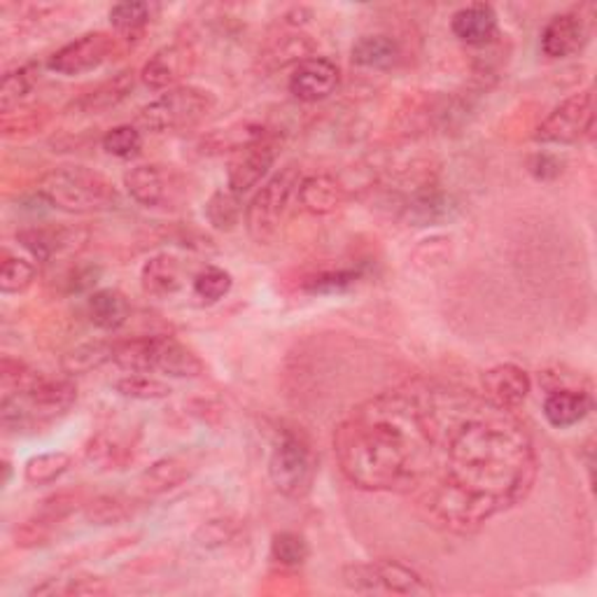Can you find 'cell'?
Wrapping results in <instances>:
<instances>
[{"label":"cell","mask_w":597,"mask_h":597,"mask_svg":"<svg viewBox=\"0 0 597 597\" xmlns=\"http://www.w3.org/2000/svg\"><path fill=\"white\" fill-rule=\"evenodd\" d=\"M334 455L353 485L411 498L455 535L521 504L537 481L535 443L514 411L437 380L362 401L338 422Z\"/></svg>","instance_id":"1"},{"label":"cell","mask_w":597,"mask_h":597,"mask_svg":"<svg viewBox=\"0 0 597 597\" xmlns=\"http://www.w3.org/2000/svg\"><path fill=\"white\" fill-rule=\"evenodd\" d=\"M38 197L66 212H101L117 206L119 191L94 168L61 166L40 178Z\"/></svg>","instance_id":"2"},{"label":"cell","mask_w":597,"mask_h":597,"mask_svg":"<svg viewBox=\"0 0 597 597\" xmlns=\"http://www.w3.org/2000/svg\"><path fill=\"white\" fill-rule=\"evenodd\" d=\"M302 180V170L296 164H290L260 187L245 208V229L252 241L271 243L279 237L290 199Z\"/></svg>","instance_id":"3"},{"label":"cell","mask_w":597,"mask_h":597,"mask_svg":"<svg viewBox=\"0 0 597 597\" xmlns=\"http://www.w3.org/2000/svg\"><path fill=\"white\" fill-rule=\"evenodd\" d=\"M212 108H216V96L210 92L199 87H176L145 105L138 113V122L143 129L155 134L185 132L197 126Z\"/></svg>","instance_id":"4"},{"label":"cell","mask_w":597,"mask_h":597,"mask_svg":"<svg viewBox=\"0 0 597 597\" xmlns=\"http://www.w3.org/2000/svg\"><path fill=\"white\" fill-rule=\"evenodd\" d=\"M269 476L275 490L285 498H304L315 476V458L311 443L302 434L285 430L279 441L273 443L269 458Z\"/></svg>","instance_id":"5"},{"label":"cell","mask_w":597,"mask_h":597,"mask_svg":"<svg viewBox=\"0 0 597 597\" xmlns=\"http://www.w3.org/2000/svg\"><path fill=\"white\" fill-rule=\"evenodd\" d=\"M595 129V94L584 90L565 98L537 126L535 140L542 145H579Z\"/></svg>","instance_id":"6"},{"label":"cell","mask_w":597,"mask_h":597,"mask_svg":"<svg viewBox=\"0 0 597 597\" xmlns=\"http://www.w3.org/2000/svg\"><path fill=\"white\" fill-rule=\"evenodd\" d=\"M344 582L357 593L434 595V588L425 582L416 569L395 561L350 565L344 569Z\"/></svg>","instance_id":"7"},{"label":"cell","mask_w":597,"mask_h":597,"mask_svg":"<svg viewBox=\"0 0 597 597\" xmlns=\"http://www.w3.org/2000/svg\"><path fill=\"white\" fill-rule=\"evenodd\" d=\"M115 52V38L108 33H84L77 40L69 42V45H63L61 50H56L48 66L50 71L66 75V77H75V75H84L92 73L96 69H101L105 61H108Z\"/></svg>","instance_id":"8"},{"label":"cell","mask_w":597,"mask_h":597,"mask_svg":"<svg viewBox=\"0 0 597 597\" xmlns=\"http://www.w3.org/2000/svg\"><path fill=\"white\" fill-rule=\"evenodd\" d=\"M12 397L21 409L27 411L31 428L38 422H50L63 413H69L73 409V404L77 401V388L71 380H52V378H40L33 388L27 392L17 395H3Z\"/></svg>","instance_id":"9"},{"label":"cell","mask_w":597,"mask_h":597,"mask_svg":"<svg viewBox=\"0 0 597 597\" xmlns=\"http://www.w3.org/2000/svg\"><path fill=\"white\" fill-rule=\"evenodd\" d=\"M279 157V140H273L271 136H264L262 140L248 145L241 153H237V159L229 164L227 174V189H231L233 195H248L250 189L258 187L275 164Z\"/></svg>","instance_id":"10"},{"label":"cell","mask_w":597,"mask_h":597,"mask_svg":"<svg viewBox=\"0 0 597 597\" xmlns=\"http://www.w3.org/2000/svg\"><path fill=\"white\" fill-rule=\"evenodd\" d=\"M341 84V71L334 61L323 56H308L302 63H296L290 75V94L296 101L317 103L336 94Z\"/></svg>","instance_id":"11"},{"label":"cell","mask_w":597,"mask_h":597,"mask_svg":"<svg viewBox=\"0 0 597 597\" xmlns=\"http://www.w3.org/2000/svg\"><path fill=\"white\" fill-rule=\"evenodd\" d=\"M481 395L493 401L495 407L516 411L521 404L527 399L532 390V380L527 371L519 365H498L490 367L481 378Z\"/></svg>","instance_id":"12"},{"label":"cell","mask_w":597,"mask_h":597,"mask_svg":"<svg viewBox=\"0 0 597 597\" xmlns=\"http://www.w3.org/2000/svg\"><path fill=\"white\" fill-rule=\"evenodd\" d=\"M590 38L588 21L582 12H563L553 17L542 31V52L548 59H567L582 52Z\"/></svg>","instance_id":"13"},{"label":"cell","mask_w":597,"mask_h":597,"mask_svg":"<svg viewBox=\"0 0 597 597\" xmlns=\"http://www.w3.org/2000/svg\"><path fill=\"white\" fill-rule=\"evenodd\" d=\"M159 371L170 378H197L203 362L174 336H149V374Z\"/></svg>","instance_id":"14"},{"label":"cell","mask_w":597,"mask_h":597,"mask_svg":"<svg viewBox=\"0 0 597 597\" xmlns=\"http://www.w3.org/2000/svg\"><path fill=\"white\" fill-rule=\"evenodd\" d=\"M593 409V399L584 390L574 388H558L551 390L544 399V418L551 428L567 430L579 425Z\"/></svg>","instance_id":"15"},{"label":"cell","mask_w":597,"mask_h":597,"mask_svg":"<svg viewBox=\"0 0 597 597\" xmlns=\"http://www.w3.org/2000/svg\"><path fill=\"white\" fill-rule=\"evenodd\" d=\"M451 31L467 45H485L498 33V12L488 3L460 8L451 19Z\"/></svg>","instance_id":"16"},{"label":"cell","mask_w":597,"mask_h":597,"mask_svg":"<svg viewBox=\"0 0 597 597\" xmlns=\"http://www.w3.org/2000/svg\"><path fill=\"white\" fill-rule=\"evenodd\" d=\"M298 203L311 216H332L346 201V189L332 176H308L296 189Z\"/></svg>","instance_id":"17"},{"label":"cell","mask_w":597,"mask_h":597,"mask_svg":"<svg viewBox=\"0 0 597 597\" xmlns=\"http://www.w3.org/2000/svg\"><path fill=\"white\" fill-rule=\"evenodd\" d=\"M185 71H187V50L180 45H170L155 52V56L145 63L140 71V80L147 90L168 92L176 90V82L185 75Z\"/></svg>","instance_id":"18"},{"label":"cell","mask_w":597,"mask_h":597,"mask_svg":"<svg viewBox=\"0 0 597 597\" xmlns=\"http://www.w3.org/2000/svg\"><path fill=\"white\" fill-rule=\"evenodd\" d=\"M134 90H136V73L122 71L115 77L101 82L98 87H94L92 92L77 98L73 105L84 115H101V113H108V111L117 108L122 101L129 98V94Z\"/></svg>","instance_id":"19"},{"label":"cell","mask_w":597,"mask_h":597,"mask_svg":"<svg viewBox=\"0 0 597 597\" xmlns=\"http://www.w3.org/2000/svg\"><path fill=\"white\" fill-rule=\"evenodd\" d=\"M143 292L155 298L174 296L182 287V266L174 254H155L140 269Z\"/></svg>","instance_id":"20"},{"label":"cell","mask_w":597,"mask_h":597,"mask_svg":"<svg viewBox=\"0 0 597 597\" xmlns=\"http://www.w3.org/2000/svg\"><path fill=\"white\" fill-rule=\"evenodd\" d=\"M124 187L129 197L145 208H157L168 199V180L161 166L155 164H140L132 170H126Z\"/></svg>","instance_id":"21"},{"label":"cell","mask_w":597,"mask_h":597,"mask_svg":"<svg viewBox=\"0 0 597 597\" xmlns=\"http://www.w3.org/2000/svg\"><path fill=\"white\" fill-rule=\"evenodd\" d=\"M197 472V464L187 455H168L157 460L153 467L145 469L140 476V488L147 495H161L182 485Z\"/></svg>","instance_id":"22"},{"label":"cell","mask_w":597,"mask_h":597,"mask_svg":"<svg viewBox=\"0 0 597 597\" xmlns=\"http://www.w3.org/2000/svg\"><path fill=\"white\" fill-rule=\"evenodd\" d=\"M353 63L359 69H369V71H390L395 69L399 59H401V50L397 45V40H392L390 35H362L355 45H353Z\"/></svg>","instance_id":"23"},{"label":"cell","mask_w":597,"mask_h":597,"mask_svg":"<svg viewBox=\"0 0 597 597\" xmlns=\"http://www.w3.org/2000/svg\"><path fill=\"white\" fill-rule=\"evenodd\" d=\"M132 317V304L119 290L105 287L90 296V320L105 332H115Z\"/></svg>","instance_id":"24"},{"label":"cell","mask_w":597,"mask_h":597,"mask_svg":"<svg viewBox=\"0 0 597 597\" xmlns=\"http://www.w3.org/2000/svg\"><path fill=\"white\" fill-rule=\"evenodd\" d=\"M453 210L455 206L443 195V191L425 189V191H418V195L404 206V218L416 227H428V224H437L446 218H451Z\"/></svg>","instance_id":"25"},{"label":"cell","mask_w":597,"mask_h":597,"mask_svg":"<svg viewBox=\"0 0 597 597\" xmlns=\"http://www.w3.org/2000/svg\"><path fill=\"white\" fill-rule=\"evenodd\" d=\"M266 134L260 124H233L229 129H218L203 138V153H241L248 145L262 140Z\"/></svg>","instance_id":"26"},{"label":"cell","mask_w":597,"mask_h":597,"mask_svg":"<svg viewBox=\"0 0 597 597\" xmlns=\"http://www.w3.org/2000/svg\"><path fill=\"white\" fill-rule=\"evenodd\" d=\"M73 233L69 229H54V227H38L17 233V241L24 245L35 260L48 262L54 254L71 243Z\"/></svg>","instance_id":"27"},{"label":"cell","mask_w":597,"mask_h":597,"mask_svg":"<svg viewBox=\"0 0 597 597\" xmlns=\"http://www.w3.org/2000/svg\"><path fill=\"white\" fill-rule=\"evenodd\" d=\"M113 355H115V344H108V341H94V344H82L73 348L69 355H63L61 367L69 376L90 374L103 367L105 362H113Z\"/></svg>","instance_id":"28"},{"label":"cell","mask_w":597,"mask_h":597,"mask_svg":"<svg viewBox=\"0 0 597 597\" xmlns=\"http://www.w3.org/2000/svg\"><path fill=\"white\" fill-rule=\"evenodd\" d=\"M206 218L218 231H231L243 218L241 197L231 189H218L206 203Z\"/></svg>","instance_id":"29"},{"label":"cell","mask_w":597,"mask_h":597,"mask_svg":"<svg viewBox=\"0 0 597 597\" xmlns=\"http://www.w3.org/2000/svg\"><path fill=\"white\" fill-rule=\"evenodd\" d=\"M153 12L155 8L149 3H138V0H126V3H117L111 8V24L113 29L124 35H140L145 31V27L153 21Z\"/></svg>","instance_id":"30"},{"label":"cell","mask_w":597,"mask_h":597,"mask_svg":"<svg viewBox=\"0 0 597 597\" xmlns=\"http://www.w3.org/2000/svg\"><path fill=\"white\" fill-rule=\"evenodd\" d=\"M73 464V458L69 453L63 451H56V453H42V455H35L27 462L24 467V479L31 483V485H50V483H56L63 474L69 472Z\"/></svg>","instance_id":"31"},{"label":"cell","mask_w":597,"mask_h":597,"mask_svg":"<svg viewBox=\"0 0 597 597\" xmlns=\"http://www.w3.org/2000/svg\"><path fill=\"white\" fill-rule=\"evenodd\" d=\"M35 264L24 260V258H14V254L6 252L3 264H0V292L3 294H21L27 292L35 283Z\"/></svg>","instance_id":"32"},{"label":"cell","mask_w":597,"mask_h":597,"mask_svg":"<svg viewBox=\"0 0 597 597\" xmlns=\"http://www.w3.org/2000/svg\"><path fill=\"white\" fill-rule=\"evenodd\" d=\"M115 390L122 397L138 399V401H157L170 397V388L164 380L153 378L147 374H126L119 380H115Z\"/></svg>","instance_id":"33"},{"label":"cell","mask_w":597,"mask_h":597,"mask_svg":"<svg viewBox=\"0 0 597 597\" xmlns=\"http://www.w3.org/2000/svg\"><path fill=\"white\" fill-rule=\"evenodd\" d=\"M233 279L231 273L220 269V266H206L201 273H197L195 283H191V290L206 304H218L220 298H224L231 292Z\"/></svg>","instance_id":"34"},{"label":"cell","mask_w":597,"mask_h":597,"mask_svg":"<svg viewBox=\"0 0 597 597\" xmlns=\"http://www.w3.org/2000/svg\"><path fill=\"white\" fill-rule=\"evenodd\" d=\"M84 516H87L90 523H96V525H117L132 516V506L129 502L117 495H101L87 504Z\"/></svg>","instance_id":"35"},{"label":"cell","mask_w":597,"mask_h":597,"mask_svg":"<svg viewBox=\"0 0 597 597\" xmlns=\"http://www.w3.org/2000/svg\"><path fill=\"white\" fill-rule=\"evenodd\" d=\"M271 556L285 567H298L308 558V542L296 532H279L271 542Z\"/></svg>","instance_id":"36"},{"label":"cell","mask_w":597,"mask_h":597,"mask_svg":"<svg viewBox=\"0 0 597 597\" xmlns=\"http://www.w3.org/2000/svg\"><path fill=\"white\" fill-rule=\"evenodd\" d=\"M362 279V269H338L323 271L304 283V290L311 294H334L353 287Z\"/></svg>","instance_id":"37"},{"label":"cell","mask_w":597,"mask_h":597,"mask_svg":"<svg viewBox=\"0 0 597 597\" xmlns=\"http://www.w3.org/2000/svg\"><path fill=\"white\" fill-rule=\"evenodd\" d=\"M140 145H143V136L132 124L115 126L113 132L103 136V149L117 159H129V157L138 155Z\"/></svg>","instance_id":"38"},{"label":"cell","mask_w":597,"mask_h":597,"mask_svg":"<svg viewBox=\"0 0 597 597\" xmlns=\"http://www.w3.org/2000/svg\"><path fill=\"white\" fill-rule=\"evenodd\" d=\"M31 87H33V80H31L29 69H19V71L8 73L3 77V84H0V111L10 115L12 108H17V105L27 98Z\"/></svg>","instance_id":"39"},{"label":"cell","mask_w":597,"mask_h":597,"mask_svg":"<svg viewBox=\"0 0 597 597\" xmlns=\"http://www.w3.org/2000/svg\"><path fill=\"white\" fill-rule=\"evenodd\" d=\"M87 460L96 464L98 469H119L126 462V453H124V448H119L113 439L101 434L90 441Z\"/></svg>","instance_id":"40"},{"label":"cell","mask_w":597,"mask_h":597,"mask_svg":"<svg viewBox=\"0 0 597 597\" xmlns=\"http://www.w3.org/2000/svg\"><path fill=\"white\" fill-rule=\"evenodd\" d=\"M113 588L98 577H77L69 579V584L59 588L63 595H108Z\"/></svg>","instance_id":"41"},{"label":"cell","mask_w":597,"mask_h":597,"mask_svg":"<svg viewBox=\"0 0 597 597\" xmlns=\"http://www.w3.org/2000/svg\"><path fill=\"white\" fill-rule=\"evenodd\" d=\"M561 170H563V164L558 157H553V155H535L530 159V174L540 178V180H553V178H558L561 176Z\"/></svg>","instance_id":"42"},{"label":"cell","mask_w":597,"mask_h":597,"mask_svg":"<svg viewBox=\"0 0 597 597\" xmlns=\"http://www.w3.org/2000/svg\"><path fill=\"white\" fill-rule=\"evenodd\" d=\"M98 275H101V269H96V266L75 269L69 279V292L80 294L84 290H92L98 283Z\"/></svg>","instance_id":"43"}]
</instances>
